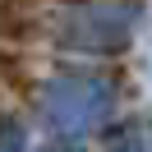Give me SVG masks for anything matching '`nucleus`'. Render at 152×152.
<instances>
[{
    "label": "nucleus",
    "instance_id": "1",
    "mask_svg": "<svg viewBox=\"0 0 152 152\" xmlns=\"http://www.w3.org/2000/svg\"><path fill=\"white\" fill-rule=\"evenodd\" d=\"M42 106H46V124L56 134L78 138V134H88L106 115V106H111V83L97 78V74H60V78H51Z\"/></svg>",
    "mask_w": 152,
    "mask_h": 152
}]
</instances>
